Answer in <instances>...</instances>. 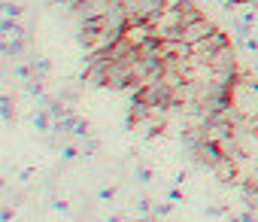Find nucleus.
Listing matches in <instances>:
<instances>
[{
	"label": "nucleus",
	"mask_w": 258,
	"mask_h": 222,
	"mask_svg": "<svg viewBox=\"0 0 258 222\" xmlns=\"http://www.w3.org/2000/svg\"><path fill=\"white\" fill-rule=\"evenodd\" d=\"M73 137H91V125L85 122V119H76V125H73Z\"/></svg>",
	"instance_id": "nucleus-17"
},
{
	"label": "nucleus",
	"mask_w": 258,
	"mask_h": 222,
	"mask_svg": "<svg viewBox=\"0 0 258 222\" xmlns=\"http://www.w3.org/2000/svg\"><path fill=\"white\" fill-rule=\"evenodd\" d=\"M167 195H170V201H182V192H179V189H170Z\"/></svg>",
	"instance_id": "nucleus-29"
},
{
	"label": "nucleus",
	"mask_w": 258,
	"mask_h": 222,
	"mask_svg": "<svg viewBox=\"0 0 258 222\" xmlns=\"http://www.w3.org/2000/svg\"><path fill=\"white\" fill-rule=\"evenodd\" d=\"M0 116H4V122H13L16 119V106H13V97L10 94L0 97Z\"/></svg>",
	"instance_id": "nucleus-13"
},
{
	"label": "nucleus",
	"mask_w": 258,
	"mask_h": 222,
	"mask_svg": "<svg viewBox=\"0 0 258 222\" xmlns=\"http://www.w3.org/2000/svg\"><path fill=\"white\" fill-rule=\"evenodd\" d=\"M240 222H258V219H255V210H249V207H246V210L240 213Z\"/></svg>",
	"instance_id": "nucleus-26"
},
{
	"label": "nucleus",
	"mask_w": 258,
	"mask_h": 222,
	"mask_svg": "<svg viewBox=\"0 0 258 222\" xmlns=\"http://www.w3.org/2000/svg\"><path fill=\"white\" fill-rule=\"evenodd\" d=\"M231 43V37L225 34V31H213L210 37H204L201 43H195L191 46V67H198V70H210V61H213V55L219 52V49H225Z\"/></svg>",
	"instance_id": "nucleus-1"
},
{
	"label": "nucleus",
	"mask_w": 258,
	"mask_h": 222,
	"mask_svg": "<svg viewBox=\"0 0 258 222\" xmlns=\"http://www.w3.org/2000/svg\"><path fill=\"white\" fill-rule=\"evenodd\" d=\"M31 64H34V73L37 76H49V70H52V64H49V58H37V55H31Z\"/></svg>",
	"instance_id": "nucleus-14"
},
{
	"label": "nucleus",
	"mask_w": 258,
	"mask_h": 222,
	"mask_svg": "<svg viewBox=\"0 0 258 222\" xmlns=\"http://www.w3.org/2000/svg\"><path fill=\"white\" fill-rule=\"evenodd\" d=\"M207 216H228V207L225 204H213V207H207Z\"/></svg>",
	"instance_id": "nucleus-22"
},
{
	"label": "nucleus",
	"mask_w": 258,
	"mask_h": 222,
	"mask_svg": "<svg viewBox=\"0 0 258 222\" xmlns=\"http://www.w3.org/2000/svg\"><path fill=\"white\" fill-rule=\"evenodd\" d=\"M109 222H124V219H121L118 213H112V216H109Z\"/></svg>",
	"instance_id": "nucleus-30"
},
{
	"label": "nucleus",
	"mask_w": 258,
	"mask_h": 222,
	"mask_svg": "<svg viewBox=\"0 0 258 222\" xmlns=\"http://www.w3.org/2000/svg\"><path fill=\"white\" fill-rule=\"evenodd\" d=\"M112 10V0H79L76 7V22H88V19H103Z\"/></svg>",
	"instance_id": "nucleus-4"
},
{
	"label": "nucleus",
	"mask_w": 258,
	"mask_h": 222,
	"mask_svg": "<svg viewBox=\"0 0 258 222\" xmlns=\"http://www.w3.org/2000/svg\"><path fill=\"white\" fill-rule=\"evenodd\" d=\"M195 4H201V0H195Z\"/></svg>",
	"instance_id": "nucleus-31"
},
{
	"label": "nucleus",
	"mask_w": 258,
	"mask_h": 222,
	"mask_svg": "<svg viewBox=\"0 0 258 222\" xmlns=\"http://www.w3.org/2000/svg\"><path fill=\"white\" fill-rule=\"evenodd\" d=\"M22 13H25V7L13 4V0H4V19H19Z\"/></svg>",
	"instance_id": "nucleus-15"
},
{
	"label": "nucleus",
	"mask_w": 258,
	"mask_h": 222,
	"mask_svg": "<svg viewBox=\"0 0 258 222\" xmlns=\"http://www.w3.org/2000/svg\"><path fill=\"white\" fill-rule=\"evenodd\" d=\"M149 109H152V103H146L140 94H134V97H131V106H127L124 125H127V128H137V122H143V119L149 116Z\"/></svg>",
	"instance_id": "nucleus-6"
},
{
	"label": "nucleus",
	"mask_w": 258,
	"mask_h": 222,
	"mask_svg": "<svg viewBox=\"0 0 258 222\" xmlns=\"http://www.w3.org/2000/svg\"><path fill=\"white\" fill-rule=\"evenodd\" d=\"M49 113H52V119L58 122V119H64V116H70V113H73V109H67L64 103H58V100H52V103H49Z\"/></svg>",
	"instance_id": "nucleus-16"
},
{
	"label": "nucleus",
	"mask_w": 258,
	"mask_h": 222,
	"mask_svg": "<svg viewBox=\"0 0 258 222\" xmlns=\"http://www.w3.org/2000/svg\"><path fill=\"white\" fill-rule=\"evenodd\" d=\"M213 174H216V180H219L222 186H234V177H237V161H234V158H228V155H222V158H219V164L213 168Z\"/></svg>",
	"instance_id": "nucleus-8"
},
{
	"label": "nucleus",
	"mask_w": 258,
	"mask_h": 222,
	"mask_svg": "<svg viewBox=\"0 0 258 222\" xmlns=\"http://www.w3.org/2000/svg\"><path fill=\"white\" fill-rule=\"evenodd\" d=\"M240 198H243V204L249 210H258V183H255V177L240 183Z\"/></svg>",
	"instance_id": "nucleus-9"
},
{
	"label": "nucleus",
	"mask_w": 258,
	"mask_h": 222,
	"mask_svg": "<svg viewBox=\"0 0 258 222\" xmlns=\"http://www.w3.org/2000/svg\"><path fill=\"white\" fill-rule=\"evenodd\" d=\"M216 31V25H213V19H207V16H201L198 22H191V25H185L182 28V43H188V46H195V43H201L204 37H210Z\"/></svg>",
	"instance_id": "nucleus-5"
},
{
	"label": "nucleus",
	"mask_w": 258,
	"mask_h": 222,
	"mask_svg": "<svg viewBox=\"0 0 258 222\" xmlns=\"http://www.w3.org/2000/svg\"><path fill=\"white\" fill-rule=\"evenodd\" d=\"M97 198H100V201H112V198H115V186H109V189H100V192H97Z\"/></svg>",
	"instance_id": "nucleus-24"
},
{
	"label": "nucleus",
	"mask_w": 258,
	"mask_h": 222,
	"mask_svg": "<svg viewBox=\"0 0 258 222\" xmlns=\"http://www.w3.org/2000/svg\"><path fill=\"white\" fill-rule=\"evenodd\" d=\"M0 219H4V222H13V210H10V207H4V213H0Z\"/></svg>",
	"instance_id": "nucleus-28"
},
{
	"label": "nucleus",
	"mask_w": 258,
	"mask_h": 222,
	"mask_svg": "<svg viewBox=\"0 0 258 222\" xmlns=\"http://www.w3.org/2000/svg\"><path fill=\"white\" fill-rule=\"evenodd\" d=\"M49 125H55V119H52L49 109H40V113H34V128H37V131H52Z\"/></svg>",
	"instance_id": "nucleus-12"
},
{
	"label": "nucleus",
	"mask_w": 258,
	"mask_h": 222,
	"mask_svg": "<svg viewBox=\"0 0 258 222\" xmlns=\"http://www.w3.org/2000/svg\"><path fill=\"white\" fill-rule=\"evenodd\" d=\"M0 28H4V40H10V37L16 40V37H25V34H28V31L19 25V19H4V25H0Z\"/></svg>",
	"instance_id": "nucleus-11"
},
{
	"label": "nucleus",
	"mask_w": 258,
	"mask_h": 222,
	"mask_svg": "<svg viewBox=\"0 0 258 222\" xmlns=\"http://www.w3.org/2000/svg\"><path fill=\"white\" fill-rule=\"evenodd\" d=\"M97 149H100V140H97L94 134H91V137H85V143H82V155H94Z\"/></svg>",
	"instance_id": "nucleus-18"
},
{
	"label": "nucleus",
	"mask_w": 258,
	"mask_h": 222,
	"mask_svg": "<svg viewBox=\"0 0 258 222\" xmlns=\"http://www.w3.org/2000/svg\"><path fill=\"white\" fill-rule=\"evenodd\" d=\"M52 210H58V213H70V204L61 201V198H55V201H52Z\"/></svg>",
	"instance_id": "nucleus-25"
},
{
	"label": "nucleus",
	"mask_w": 258,
	"mask_h": 222,
	"mask_svg": "<svg viewBox=\"0 0 258 222\" xmlns=\"http://www.w3.org/2000/svg\"><path fill=\"white\" fill-rule=\"evenodd\" d=\"M134 177H137V183H140V186H149V183H152V171H149V168H137V171H134Z\"/></svg>",
	"instance_id": "nucleus-19"
},
{
	"label": "nucleus",
	"mask_w": 258,
	"mask_h": 222,
	"mask_svg": "<svg viewBox=\"0 0 258 222\" xmlns=\"http://www.w3.org/2000/svg\"><path fill=\"white\" fill-rule=\"evenodd\" d=\"M131 64L127 61H109V76H106V88L109 91H127L131 88Z\"/></svg>",
	"instance_id": "nucleus-3"
},
{
	"label": "nucleus",
	"mask_w": 258,
	"mask_h": 222,
	"mask_svg": "<svg viewBox=\"0 0 258 222\" xmlns=\"http://www.w3.org/2000/svg\"><path fill=\"white\" fill-rule=\"evenodd\" d=\"M61 100H70V103H73V100H76V91H70V88H64V91H61Z\"/></svg>",
	"instance_id": "nucleus-27"
},
{
	"label": "nucleus",
	"mask_w": 258,
	"mask_h": 222,
	"mask_svg": "<svg viewBox=\"0 0 258 222\" xmlns=\"http://www.w3.org/2000/svg\"><path fill=\"white\" fill-rule=\"evenodd\" d=\"M79 155H82V152H79L76 146H64V149H61V158H64V161H73V158H79Z\"/></svg>",
	"instance_id": "nucleus-21"
},
{
	"label": "nucleus",
	"mask_w": 258,
	"mask_h": 222,
	"mask_svg": "<svg viewBox=\"0 0 258 222\" xmlns=\"http://www.w3.org/2000/svg\"><path fill=\"white\" fill-rule=\"evenodd\" d=\"M137 210L146 213V216H152V204H149V198H137Z\"/></svg>",
	"instance_id": "nucleus-23"
},
{
	"label": "nucleus",
	"mask_w": 258,
	"mask_h": 222,
	"mask_svg": "<svg viewBox=\"0 0 258 222\" xmlns=\"http://www.w3.org/2000/svg\"><path fill=\"white\" fill-rule=\"evenodd\" d=\"M25 46H28V37H16L13 43H10V40H4V55H7V58H22Z\"/></svg>",
	"instance_id": "nucleus-10"
},
{
	"label": "nucleus",
	"mask_w": 258,
	"mask_h": 222,
	"mask_svg": "<svg viewBox=\"0 0 258 222\" xmlns=\"http://www.w3.org/2000/svg\"><path fill=\"white\" fill-rule=\"evenodd\" d=\"M225 152H222V146H219V140H213V137H207L195 152H191V161L198 164V168H204V171H213L216 164H219V158H222Z\"/></svg>",
	"instance_id": "nucleus-2"
},
{
	"label": "nucleus",
	"mask_w": 258,
	"mask_h": 222,
	"mask_svg": "<svg viewBox=\"0 0 258 222\" xmlns=\"http://www.w3.org/2000/svg\"><path fill=\"white\" fill-rule=\"evenodd\" d=\"M170 210H173V204H170V201H164V204H155V207H152V216L158 219V216H167Z\"/></svg>",
	"instance_id": "nucleus-20"
},
{
	"label": "nucleus",
	"mask_w": 258,
	"mask_h": 222,
	"mask_svg": "<svg viewBox=\"0 0 258 222\" xmlns=\"http://www.w3.org/2000/svg\"><path fill=\"white\" fill-rule=\"evenodd\" d=\"M231 67H237V46L234 43H228L225 49H219L213 55V61H210V70H231Z\"/></svg>",
	"instance_id": "nucleus-7"
}]
</instances>
